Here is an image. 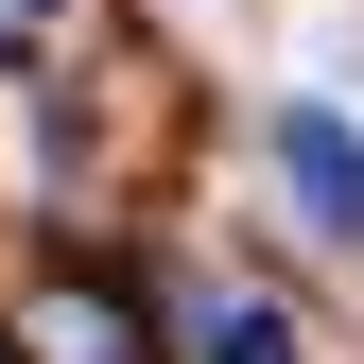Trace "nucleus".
<instances>
[{
    "label": "nucleus",
    "mask_w": 364,
    "mask_h": 364,
    "mask_svg": "<svg viewBox=\"0 0 364 364\" xmlns=\"http://www.w3.org/2000/svg\"><path fill=\"white\" fill-rule=\"evenodd\" d=\"M278 173H295V208L330 243H364V122L347 105H278Z\"/></svg>",
    "instance_id": "obj_1"
},
{
    "label": "nucleus",
    "mask_w": 364,
    "mask_h": 364,
    "mask_svg": "<svg viewBox=\"0 0 364 364\" xmlns=\"http://www.w3.org/2000/svg\"><path fill=\"white\" fill-rule=\"evenodd\" d=\"M208 364H295V330H278L260 295H208Z\"/></svg>",
    "instance_id": "obj_2"
},
{
    "label": "nucleus",
    "mask_w": 364,
    "mask_h": 364,
    "mask_svg": "<svg viewBox=\"0 0 364 364\" xmlns=\"http://www.w3.org/2000/svg\"><path fill=\"white\" fill-rule=\"evenodd\" d=\"M53 347H70V364H139V347H122V312H105V295H70V312H53Z\"/></svg>",
    "instance_id": "obj_3"
},
{
    "label": "nucleus",
    "mask_w": 364,
    "mask_h": 364,
    "mask_svg": "<svg viewBox=\"0 0 364 364\" xmlns=\"http://www.w3.org/2000/svg\"><path fill=\"white\" fill-rule=\"evenodd\" d=\"M53 18H70V0H0V70H18V53H53Z\"/></svg>",
    "instance_id": "obj_4"
}]
</instances>
